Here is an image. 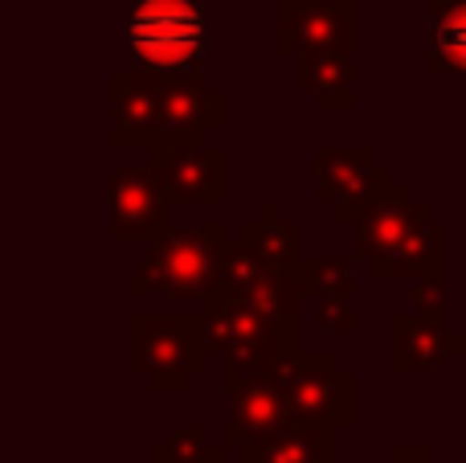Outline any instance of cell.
Here are the masks:
<instances>
[{
  "label": "cell",
  "instance_id": "30",
  "mask_svg": "<svg viewBox=\"0 0 466 463\" xmlns=\"http://www.w3.org/2000/svg\"><path fill=\"white\" fill-rule=\"evenodd\" d=\"M426 5H446V0H426Z\"/></svg>",
  "mask_w": 466,
  "mask_h": 463
},
{
  "label": "cell",
  "instance_id": "4",
  "mask_svg": "<svg viewBox=\"0 0 466 463\" xmlns=\"http://www.w3.org/2000/svg\"><path fill=\"white\" fill-rule=\"evenodd\" d=\"M205 345L226 357V382L266 377L274 357L295 349V328H279L238 300H205Z\"/></svg>",
  "mask_w": 466,
  "mask_h": 463
},
{
  "label": "cell",
  "instance_id": "23",
  "mask_svg": "<svg viewBox=\"0 0 466 463\" xmlns=\"http://www.w3.org/2000/svg\"><path fill=\"white\" fill-rule=\"evenodd\" d=\"M299 283L315 300H348L352 295V271L336 259H315L299 267Z\"/></svg>",
  "mask_w": 466,
  "mask_h": 463
},
{
  "label": "cell",
  "instance_id": "22",
  "mask_svg": "<svg viewBox=\"0 0 466 463\" xmlns=\"http://www.w3.org/2000/svg\"><path fill=\"white\" fill-rule=\"evenodd\" d=\"M397 189H401V185L393 180V172H389L385 164H377V169H372L369 177L360 180V185H352L336 205H331V210H336V221H344V226H356V221L369 218V213L377 210L380 201H389Z\"/></svg>",
  "mask_w": 466,
  "mask_h": 463
},
{
  "label": "cell",
  "instance_id": "26",
  "mask_svg": "<svg viewBox=\"0 0 466 463\" xmlns=\"http://www.w3.org/2000/svg\"><path fill=\"white\" fill-rule=\"evenodd\" d=\"M315 324H319L323 333H352L356 312H352L348 300H319V308H315Z\"/></svg>",
  "mask_w": 466,
  "mask_h": 463
},
{
  "label": "cell",
  "instance_id": "15",
  "mask_svg": "<svg viewBox=\"0 0 466 463\" xmlns=\"http://www.w3.org/2000/svg\"><path fill=\"white\" fill-rule=\"evenodd\" d=\"M442 259H446V230L438 221H418L393 251L385 254L380 262H372L380 279H405V275H418V279H430V275H442Z\"/></svg>",
  "mask_w": 466,
  "mask_h": 463
},
{
  "label": "cell",
  "instance_id": "11",
  "mask_svg": "<svg viewBox=\"0 0 466 463\" xmlns=\"http://www.w3.org/2000/svg\"><path fill=\"white\" fill-rule=\"evenodd\" d=\"M229 386V427L226 443L249 448L258 439H270L287 427V410H282V394L274 390L266 377H233Z\"/></svg>",
  "mask_w": 466,
  "mask_h": 463
},
{
  "label": "cell",
  "instance_id": "12",
  "mask_svg": "<svg viewBox=\"0 0 466 463\" xmlns=\"http://www.w3.org/2000/svg\"><path fill=\"white\" fill-rule=\"evenodd\" d=\"M430 213L421 210L418 201H410V189H397L389 201H380L377 210L369 213L364 221H356V242H352V254L356 259H369V262H380L405 234H410L418 221H426Z\"/></svg>",
  "mask_w": 466,
  "mask_h": 463
},
{
  "label": "cell",
  "instance_id": "9",
  "mask_svg": "<svg viewBox=\"0 0 466 463\" xmlns=\"http://www.w3.org/2000/svg\"><path fill=\"white\" fill-rule=\"evenodd\" d=\"M226 107L221 95L201 78V74H180V78H160V139H205V131L221 128Z\"/></svg>",
  "mask_w": 466,
  "mask_h": 463
},
{
  "label": "cell",
  "instance_id": "20",
  "mask_svg": "<svg viewBox=\"0 0 466 463\" xmlns=\"http://www.w3.org/2000/svg\"><path fill=\"white\" fill-rule=\"evenodd\" d=\"M430 25H434L430 66L434 70H459L466 78V0L430 5Z\"/></svg>",
  "mask_w": 466,
  "mask_h": 463
},
{
  "label": "cell",
  "instance_id": "8",
  "mask_svg": "<svg viewBox=\"0 0 466 463\" xmlns=\"http://www.w3.org/2000/svg\"><path fill=\"white\" fill-rule=\"evenodd\" d=\"M168 230V193L152 169H119L111 177V234L160 238Z\"/></svg>",
  "mask_w": 466,
  "mask_h": 463
},
{
  "label": "cell",
  "instance_id": "28",
  "mask_svg": "<svg viewBox=\"0 0 466 463\" xmlns=\"http://www.w3.org/2000/svg\"><path fill=\"white\" fill-rule=\"evenodd\" d=\"M466 349V328H462V336H451V353H459Z\"/></svg>",
  "mask_w": 466,
  "mask_h": 463
},
{
  "label": "cell",
  "instance_id": "21",
  "mask_svg": "<svg viewBox=\"0 0 466 463\" xmlns=\"http://www.w3.org/2000/svg\"><path fill=\"white\" fill-rule=\"evenodd\" d=\"M258 275H266L262 267H258V259L246 251L241 242H221L218 251V275H213V287L205 300H241L246 295V287L254 283Z\"/></svg>",
  "mask_w": 466,
  "mask_h": 463
},
{
  "label": "cell",
  "instance_id": "25",
  "mask_svg": "<svg viewBox=\"0 0 466 463\" xmlns=\"http://www.w3.org/2000/svg\"><path fill=\"white\" fill-rule=\"evenodd\" d=\"M413 316H421L426 324L446 333V283L442 275H430L413 283Z\"/></svg>",
  "mask_w": 466,
  "mask_h": 463
},
{
  "label": "cell",
  "instance_id": "16",
  "mask_svg": "<svg viewBox=\"0 0 466 463\" xmlns=\"http://www.w3.org/2000/svg\"><path fill=\"white\" fill-rule=\"evenodd\" d=\"M299 87L319 98V107L352 103V54L344 49H315L299 57Z\"/></svg>",
  "mask_w": 466,
  "mask_h": 463
},
{
  "label": "cell",
  "instance_id": "7",
  "mask_svg": "<svg viewBox=\"0 0 466 463\" xmlns=\"http://www.w3.org/2000/svg\"><path fill=\"white\" fill-rule=\"evenodd\" d=\"M279 394H282L287 423L328 427V431L352 423V374L336 369V361L287 382Z\"/></svg>",
  "mask_w": 466,
  "mask_h": 463
},
{
  "label": "cell",
  "instance_id": "18",
  "mask_svg": "<svg viewBox=\"0 0 466 463\" xmlns=\"http://www.w3.org/2000/svg\"><path fill=\"white\" fill-rule=\"evenodd\" d=\"M315 193L323 205H336L352 185H360L377 164H372V148H319L315 156Z\"/></svg>",
  "mask_w": 466,
  "mask_h": 463
},
{
  "label": "cell",
  "instance_id": "1",
  "mask_svg": "<svg viewBox=\"0 0 466 463\" xmlns=\"http://www.w3.org/2000/svg\"><path fill=\"white\" fill-rule=\"evenodd\" d=\"M127 37L136 70L180 78L201 70L209 49V16L201 0H136Z\"/></svg>",
  "mask_w": 466,
  "mask_h": 463
},
{
  "label": "cell",
  "instance_id": "3",
  "mask_svg": "<svg viewBox=\"0 0 466 463\" xmlns=\"http://www.w3.org/2000/svg\"><path fill=\"white\" fill-rule=\"evenodd\" d=\"M205 324L197 316H136L131 320V369L152 390H185L205 369Z\"/></svg>",
  "mask_w": 466,
  "mask_h": 463
},
{
  "label": "cell",
  "instance_id": "19",
  "mask_svg": "<svg viewBox=\"0 0 466 463\" xmlns=\"http://www.w3.org/2000/svg\"><path fill=\"white\" fill-rule=\"evenodd\" d=\"M299 292H303L299 275H258L238 304H246L249 312H258L262 320H270V324H279V328H295Z\"/></svg>",
  "mask_w": 466,
  "mask_h": 463
},
{
  "label": "cell",
  "instance_id": "14",
  "mask_svg": "<svg viewBox=\"0 0 466 463\" xmlns=\"http://www.w3.org/2000/svg\"><path fill=\"white\" fill-rule=\"evenodd\" d=\"M331 435L336 431H328V427L287 423L270 439L241 448V463H331V451H336Z\"/></svg>",
  "mask_w": 466,
  "mask_h": 463
},
{
  "label": "cell",
  "instance_id": "17",
  "mask_svg": "<svg viewBox=\"0 0 466 463\" xmlns=\"http://www.w3.org/2000/svg\"><path fill=\"white\" fill-rule=\"evenodd\" d=\"M451 357V336L421 316L393 320V369H438Z\"/></svg>",
  "mask_w": 466,
  "mask_h": 463
},
{
  "label": "cell",
  "instance_id": "27",
  "mask_svg": "<svg viewBox=\"0 0 466 463\" xmlns=\"http://www.w3.org/2000/svg\"><path fill=\"white\" fill-rule=\"evenodd\" d=\"M389 463H434V459H430L421 448H397V451H393V459H389Z\"/></svg>",
  "mask_w": 466,
  "mask_h": 463
},
{
  "label": "cell",
  "instance_id": "6",
  "mask_svg": "<svg viewBox=\"0 0 466 463\" xmlns=\"http://www.w3.org/2000/svg\"><path fill=\"white\" fill-rule=\"evenodd\" d=\"M352 5L331 0H282L279 5V49L290 57L315 49H344L352 54Z\"/></svg>",
  "mask_w": 466,
  "mask_h": 463
},
{
  "label": "cell",
  "instance_id": "2",
  "mask_svg": "<svg viewBox=\"0 0 466 463\" xmlns=\"http://www.w3.org/2000/svg\"><path fill=\"white\" fill-rule=\"evenodd\" d=\"M221 242H226V226L218 221L164 230L131 275V295H177V300L209 295Z\"/></svg>",
  "mask_w": 466,
  "mask_h": 463
},
{
  "label": "cell",
  "instance_id": "29",
  "mask_svg": "<svg viewBox=\"0 0 466 463\" xmlns=\"http://www.w3.org/2000/svg\"><path fill=\"white\" fill-rule=\"evenodd\" d=\"M331 5H356V0H331Z\"/></svg>",
  "mask_w": 466,
  "mask_h": 463
},
{
  "label": "cell",
  "instance_id": "10",
  "mask_svg": "<svg viewBox=\"0 0 466 463\" xmlns=\"http://www.w3.org/2000/svg\"><path fill=\"white\" fill-rule=\"evenodd\" d=\"M115 148L156 144L160 136V74L123 70L115 74Z\"/></svg>",
  "mask_w": 466,
  "mask_h": 463
},
{
  "label": "cell",
  "instance_id": "5",
  "mask_svg": "<svg viewBox=\"0 0 466 463\" xmlns=\"http://www.w3.org/2000/svg\"><path fill=\"white\" fill-rule=\"evenodd\" d=\"M226 156L209 139H160L147 148V169L164 185L168 201L218 205L226 189Z\"/></svg>",
  "mask_w": 466,
  "mask_h": 463
},
{
  "label": "cell",
  "instance_id": "24",
  "mask_svg": "<svg viewBox=\"0 0 466 463\" xmlns=\"http://www.w3.org/2000/svg\"><path fill=\"white\" fill-rule=\"evenodd\" d=\"M156 463H221V448L205 439V431H180L164 448H152Z\"/></svg>",
  "mask_w": 466,
  "mask_h": 463
},
{
  "label": "cell",
  "instance_id": "13",
  "mask_svg": "<svg viewBox=\"0 0 466 463\" xmlns=\"http://www.w3.org/2000/svg\"><path fill=\"white\" fill-rule=\"evenodd\" d=\"M241 246L258 259L266 275H299V230L282 218L279 205H266L254 221L241 226Z\"/></svg>",
  "mask_w": 466,
  "mask_h": 463
}]
</instances>
